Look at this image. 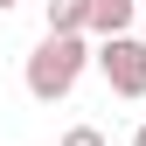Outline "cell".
Segmentation results:
<instances>
[{"instance_id": "cell-2", "label": "cell", "mask_w": 146, "mask_h": 146, "mask_svg": "<svg viewBox=\"0 0 146 146\" xmlns=\"http://www.w3.org/2000/svg\"><path fill=\"white\" fill-rule=\"evenodd\" d=\"M98 70H104V84H111L118 98H146V42H139V35L98 42Z\"/></svg>"}, {"instance_id": "cell-6", "label": "cell", "mask_w": 146, "mask_h": 146, "mask_svg": "<svg viewBox=\"0 0 146 146\" xmlns=\"http://www.w3.org/2000/svg\"><path fill=\"white\" fill-rule=\"evenodd\" d=\"M132 146H146V125H139V132H132Z\"/></svg>"}, {"instance_id": "cell-4", "label": "cell", "mask_w": 146, "mask_h": 146, "mask_svg": "<svg viewBox=\"0 0 146 146\" xmlns=\"http://www.w3.org/2000/svg\"><path fill=\"white\" fill-rule=\"evenodd\" d=\"M49 35H84V0H49Z\"/></svg>"}, {"instance_id": "cell-3", "label": "cell", "mask_w": 146, "mask_h": 146, "mask_svg": "<svg viewBox=\"0 0 146 146\" xmlns=\"http://www.w3.org/2000/svg\"><path fill=\"white\" fill-rule=\"evenodd\" d=\"M132 14H139V0H84V28L104 35V42L132 28Z\"/></svg>"}, {"instance_id": "cell-7", "label": "cell", "mask_w": 146, "mask_h": 146, "mask_svg": "<svg viewBox=\"0 0 146 146\" xmlns=\"http://www.w3.org/2000/svg\"><path fill=\"white\" fill-rule=\"evenodd\" d=\"M7 7H14V0H0V14H7Z\"/></svg>"}, {"instance_id": "cell-5", "label": "cell", "mask_w": 146, "mask_h": 146, "mask_svg": "<svg viewBox=\"0 0 146 146\" xmlns=\"http://www.w3.org/2000/svg\"><path fill=\"white\" fill-rule=\"evenodd\" d=\"M63 146H104V132H98V125H70Z\"/></svg>"}, {"instance_id": "cell-1", "label": "cell", "mask_w": 146, "mask_h": 146, "mask_svg": "<svg viewBox=\"0 0 146 146\" xmlns=\"http://www.w3.org/2000/svg\"><path fill=\"white\" fill-rule=\"evenodd\" d=\"M84 63H90L84 35H42V49L28 56V98L63 104L70 90H77V77H84Z\"/></svg>"}]
</instances>
